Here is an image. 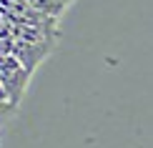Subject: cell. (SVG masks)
<instances>
[{
  "label": "cell",
  "mask_w": 153,
  "mask_h": 148,
  "mask_svg": "<svg viewBox=\"0 0 153 148\" xmlns=\"http://www.w3.org/2000/svg\"><path fill=\"white\" fill-rule=\"evenodd\" d=\"M55 3H60V5H65V8H68V5H71L73 0H55Z\"/></svg>",
  "instance_id": "cell-1"
}]
</instances>
